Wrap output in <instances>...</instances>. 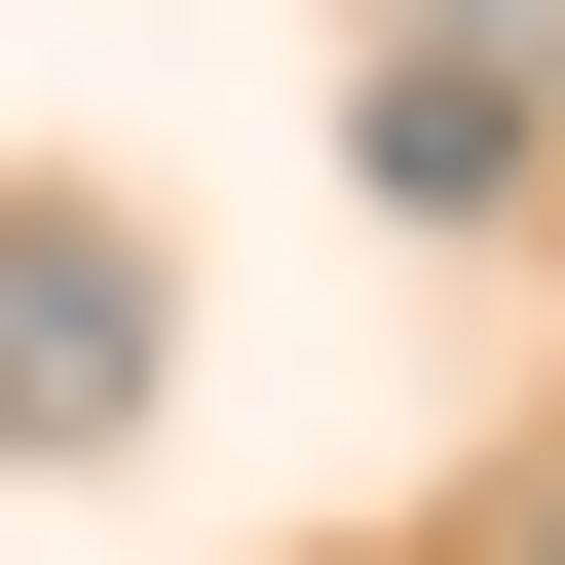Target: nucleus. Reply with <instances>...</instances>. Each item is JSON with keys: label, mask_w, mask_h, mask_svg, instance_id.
<instances>
[{"label": "nucleus", "mask_w": 565, "mask_h": 565, "mask_svg": "<svg viewBox=\"0 0 565 565\" xmlns=\"http://www.w3.org/2000/svg\"><path fill=\"white\" fill-rule=\"evenodd\" d=\"M415 39H452V0H415Z\"/></svg>", "instance_id": "nucleus-3"}, {"label": "nucleus", "mask_w": 565, "mask_h": 565, "mask_svg": "<svg viewBox=\"0 0 565 565\" xmlns=\"http://www.w3.org/2000/svg\"><path fill=\"white\" fill-rule=\"evenodd\" d=\"M151 340H189V302H151V226L0 189V452H114V415H151Z\"/></svg>", "instance_id": "nucleus-1"}, {"label": "nucleus", "mask_w": 565, "mask_h": 565, "mask_svg": "<svg viewBox=\"0 0 565 565\" xmlns=\"http://www.w3.org/2000/svg\"><path fill=\"white\" fill-rule=\"evenodd\" d=\"M340 151H377L415 226H490V189H527V76H490V39H377V76H340Z\"/></svg>", "instance_id": "nucleus-2"}]
</instances>
